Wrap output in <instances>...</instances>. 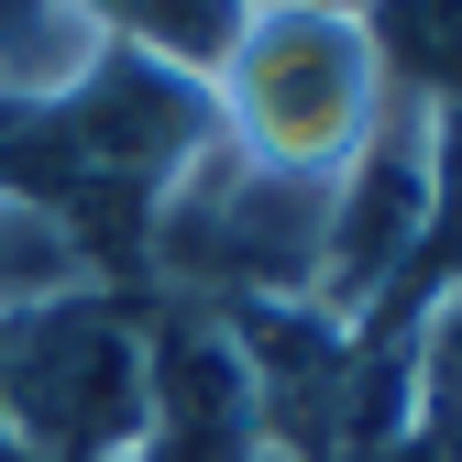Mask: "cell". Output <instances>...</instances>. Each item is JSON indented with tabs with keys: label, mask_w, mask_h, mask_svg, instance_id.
I'll use <instances>...</instances> for the list:
<instances>
[{
	"label": "cell",
	"mask_w": 462,
	"mask_h": 462,
	"mask_svg": "<svg viewBox=\"0 0 462 462\" xmlns=\"http://www.w3.org/2000/svg\"><path fill=\"white\" fill-rule=\"evenodd\" d=\"M199 88H209V133L298 188H330L396 110L385 55L353 0H243V23Z\"/></svg>",
	"instance_id": "6da1fadb"
},
{
	"label": "cell",
	"mask_w": 462,
	"mask_h": 462,
	"mask_svg": "<svg viewBox=\"0 0 462 462\" xmlns=\"http://www.w3.org/2000/svg\"><path fill=\"white\" fill-rule=\"evenodd\" d=\"M319 231H330V188L264 177L231 143H209L154 188L133 243L177 309L243 319V309H319Z\"/></svg>",
	"instance_id": "7a4b0ae2"
},
{
	"label": "cell",
	"mask_w": 462,
	"mask_h": 462,
	"mask_svg": "<svg viewBox=\"0 0 462 462\" xmlns=\"http://www.w3.org/2000/svg\"><path fill=\"white\" fill-rule=\"evenodd\" d=\"M0 440L23 462H133L143 451V319L99 286L0 319Z\"/></svg>",
	"instance_id": "3957f363"
},
{
	"label": "cell",
	"mask_w": 462,
	"mask_h": 462,
	"mask_svg": "<svg viewBox=\"0 0 462 462\" xmlns=\"http://www.w3.org/2000/svg\"><path fill=\"white\" fill-rule=\"evenodd\" d=\"M374 55H385V88L419 99V110H462V0H353Z\"/></svg>",
	"instance_id": "277c9868"
},
{
	"label": "cell",
	"mask_w": 462,
	"mask_h": 462,
	"mask_svg": "<svg viewBox=\"0 0 462 462\" xmlns=\"http://www.w3.org/2000/svg\"><path fill=\"white\" fill-rule=\"evenodd\" d=\"M88 286H99L88 243H78L55 209H33V199H12V188H0V319L55 309V298H88Z\"/></svg>",
	"instance_id": "5b68a950"
},
{
	"label": "cell",
	"mask_w": 462,
	"mask_h": 462,
	"mask_svg": "<svg viewBox=\"0 0 462 462\" xmlns=\"http://www.w3.org/2000/svg\"><path fill=\"white\" fill-rule=\"evenodd\" d=\"M0 462H23V451H12V440H0Z\"/></svg>",
	"instance_id": "8992f818"
}]
</instances>
